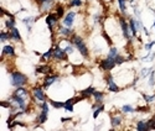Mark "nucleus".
<instances>
[{
    "instance_id": "obj_1",
    "label": "nucleus",
    "mask_w": 155,
    "mask_h": 131,
    "mask_svg": "<svg viewBox=\"0 0 155 131\" xmlns=\"http://www.w3.org/2000/svg\"><path fill=\"white\" fill-rule=\"evenodd\" d=\"M71 41H72V43L74 45V47L80 51V53H81L84 58H87V57H88V55H89V51H88V47L86 46V43L83 42L82 37H81V36H78V35H72Z\"/></svg>"
},
{
    "instance_id": "obj_2",
    "label": "nucleus",
    "mask_w": 155,
    "mask_h": 131,
    "mask_svg": "<svg viewBox=\"0 0 155 131\" xmlns=\"http://www.w3.org/2000/svg\"><path fill=\"white\" fill-rule=\"evenodd\" d=\"M10 83L12 87L19 88V87H24L28 83V78L25 74L20 73V72H12L10 74Z\"/></svg>"
},
{
    "instance_id": "obj_3",
    "label": "nucleus",
    "mask_w": 155,
    "mask_h": 131,
    "mask_svg": "<svg viewBox=\"0 0 155 131\" xmlns=\"http://www.w3.org/2000/svg\"><path fill=\"white\" fill-rule=\"evenodd\" d=\"M115 66H117V63H115V58H112V57H107V58H104V59H102L101 61V63H99V67H101V69H103V71H106V72H109V71H112Z\"/></svg>"
},
{
    "instance_id": "obj_4",
    "label": "nucleus",
    "mask_w": 155,
    "mask_h": 131,
    "mask_svg": "<svg viewBox=\"0 0 155 131\" xmlns=\"http://www.w3.org/2000/svg\"><path fill=\"white\" fill-rule=\"evenodd\" d=\"M48 103L47 101H44L41 103V113L37 117V124H44L47 121V117H48Z\"/></svg>"
},
{
    "instance_id": "obj_5",
    "label": "nucleus",
    "mask_w": 155,
    "mask_h": 131,
    "mask_svg": "<svg viewBox=\"0 0 155 131\" xmlns=\"http://www.w3.org/2000/svg\"><path fill=\"white\" fill-rule=\"evenodd\" d=\"M52 58L55 61H66L67 59V53L64 52V50L60 45H56L55 48H54V56H52Z\"/></svg>"
},
{
    "instance_id": "obj_6",
    "label": "nucleus",
    "mask_w": 155,
    "mask_h": 131,
    "mask_svg": "<svg viewBox=\"0 0 155 131\" xmlns=\"http://www.w3.org/2000/svg\"><path fill=\"white\" fill-rule=\"evenodd\" d=\"M119 25L122 27V32H123L124 38H125V40H128V41H130L133 38V36H132L130 31H129V24L125 21L124 18H119Z\"/></svg>"
},
{
    "instance_id": "obj_7",
    "label": "nucleus",
    "mask_w": 155,
    "mask_h": 131,
    "mask_svg": "<svg viewBox=\"0 0 155 131\" xmlns=\"http://www.w3.org/2000/svg\"><path fill=\"white\" fill-rule=\"evenodd\" d=\"M58 19L60 18L56 14H52V12H50V14L46 16V24H47V26H48V29H50L51 32L54 31L55 26L58 24Z\"/></svg>"
},
{
    "instance_id": "obj_8",
    "label": "nucleus",
    "mask_w": 155,
    "mask_h": 131,
    "mask_svg": "<svg viewBox=\"0 0 155 131\" xmlns=\"http://www.w3.org/2000/svg\"><path fill=\"white\" fill-rule=\"evenodd\" d=\"M32 94H34V98L37 100V101H40V103H44L46 101V95L44 93V87H35L32 89Z\"/></svg>"
},
{
    "instance_id": "obj_9",
    "label": "nucleus",
    "mask_w": 155,
    "mask_h": 131,
    "mask_svg": "<svg viewBox=\"0 0 155 131\" xmlns=\"http://www.w3.org/2000/svg\"><path fill=\"white\" fill-rule=\"evenodd\" d=\"M106 81H107V85H108V90H109V91H113V93H117V91H119V87L115 84L113 77H112L110 74L107 75Z\"/></svg>"
},
{
    "instance_id": "obj_10",
    "label": "nucleus",
    "mask_w": 155,
    "mask_h": 131,
    "mask_svg": "<svg viewBox=\"0 0 155 131\" xmlns=\"http://www.w3.org/2000/svg\"><path fill=\"white\" fill-rule=\"evenodd\" d=\"M74 18H76V12L74 11H70L63 19V25L66 26V27H72V25L74 22Z\"/></svg>"
},
{
    "instance_id": "obj_11",
    "label": "nucleus",
    "mask_w": 155,
    "mask_h": 131,
    "mask_svg": "<svg viewBox=\"0 0 155 131\" xmlns=\"http://www.w3.org/2000/svg\"><path fill=\"white\" fill-rule=\"evenodd\" d=\"M58 81V77L57 75H47L45 79H44V89H47V88H50L51 85H52L54 83H56Z\"/></svg>"
},
{
    "instance_id": "obj_12",
    "label": "nucleus",
    "mask_w": 155,
    "mask_h": 131,
    "mask_svg": "<svg viewBox=\"0 0 155 131\" xmlns=\"http://www.w3.org/2000/svg\"><path fill=\"white\" fill-rule=\"evenodd\" d=\"M12 94H15V95H18L20 98H24V99H26V100L29 98V91H28L26 88H24V87H19L18 89H15V91Z\"/></svg>"
},
{
    "instance_id": "obj_13",
    "label": "nucleus",
    "mask_w": 155,
    "mask_h": 131,
    "mask_svg": "<svg viewBox=\"0 0 155 131\" xmlns=\"http://www.w3.org/2000/svg\"><path fill=\"white\" fill-rule=\"evenodd\" d=\"M9 32H10V38H11V40H14L16 42H20L21 41L20 32H19V30L16 27H12L11 30H9Z\"/></svg>"
},
{
    "instance_id": "obj_14",
    "label": "nucleus",
    "mask_w": 155,
    "mask_h": 131,
    "mask_svg": "<svg viewBox=\"0 0 155 131\" xmlns=\"http://www.w3.org/2000/svg\"><path fill=\"white\" fill-rule=\"evenodd\" d=\"M129 31H130V34H132L133 37H135L137 34H138V29H137V26H135V19L134 18L129 19Z\"/></svg>"
},
{
    "instance_id": "obj_15",
    "label": "nucleus",
    "mask_w": 155,
    "mask_h": 131,
    "mask_svg": "<svg viewBox=\"0 0 155 131\" xmlns=\"http://www.w3.org/2000/svg\"><path fill=\"white\" fill-rule=\"evenodd\" d=\"M3 56H15L14 46H11V45L4 46V48H3Z\"/></svg>"
},
{
    "instance_id": "obj_16",
    "label": "nucleus",
    "mask_w": 155,
    "mask_h": 131,
    "mask_svg": "<svg viewBox=\"0 0 155 131\" xmlns=\"http://www.w3.org/2000/svg\"><path fill=\"white\" fill-rule=\"evenodd\" d=\"M34 22H35V18H34V16H29V18L22 19V24H24V25H26V27H28V31H29V32H30L31 29H32Z\"/></svg>"
},
{
    "instance_id": "obj_17",
    "label": "nucleus",
    "mask_w": 155,
    "mask_h": 131,
    "mask_svg": "<svg viewBox=\"0 0 155 131\" xmlns=\"http://www.w3.org/2000/svg\"><path fill=\"white\" fill-rule=\"evenodd\" d=\"M94 93V88L93 87H88L87 89H83L80 91V94L83 97V98H88V97H91L92 94Z\"/></svg>"
},
{
    "instance_id": "obj_18",
    "label": "nucleus",
    "mask_w": 155,
    "mask_h": 131,
    "mask_svg": "<svg viewBox=\"0 0 155 131\" xmlns=\"http://www.w3.org/2000/svg\"><path fill=\"white\" fill-rule=\"evenodd\" d=\"M123 121V117L122 116H112V119H110V124L113 127H118Z\"/></svg>"
},
{
    "instance_id": "obj_19",
    "label": "nucleus",
    "mask_w": 155,
    "mask_h": 131,
    "mask_svg": "<svg viewBox=\"0 0 155 131\" xmlns=\"http://www.w3.org/2000/svg\"><path fill=\"white\" fill-rule=\"evenodd\" d=\"M137 130H138V131H148V130H150V129H149V125H148V121L140 120V121L137 124Z\"/></svg>"
},
{
    "instance_id": "obj_20",
    "label": "nucleus",
    "mask_w": 155,
    "mask_h": 131,
    "mask_svg": "<svg viewBox=\"0 0 155 131\" xmlns=\"http://www.w3.org/2000/svg\"><path fill=\"white\" fill-rule=\"evenodd\" d=\"M54 48H55V47H51L45 55L41 56V61H42V62H45V61H50L51 58H52V56H54Z\"/></svg>"
},
{
    "instance_id": "obj_21",
    "label": "nucleus",
    "mask_w": 155,
    "mask_h": 131,
    "mask_svg": "<svg viewBox=\"0 0 155 131\" xmlns=\"http://www.w3.org/2000/svg\"><path fill=\"white\" fill-rule=\"evenodd\" d=\"M92 95H93V98H94V101H96V103H99V104H102V101H103V98H104V94H103L102 91L94 90V93H93Z\"/></svg>"
},
{
    "instance_id": "obj_22",
    "label": "nucleus",
    "mask_w": 155,
    "mask_h": 131,
    "mask_svg": "<svg viewBox=\"0 0 155 131\" xmlns=\"http://www.w3.org/2000/svg\"><path fill=\"white\" fill-rule=\"evenodd\" d=\"M36 72H37V73H44V74H48V73L51 72V67H50V66H46V64H44V66H40V67H37V68H36Z\"/></svg>"
},
{
    "instance_id": "obj_23",
    "label": "nucleus",
    "mask_w": 155,
    "mask_h": 131,
    "mask_svg": "<svg viewBox=\"0 0 155 131\" xmlns=\"http://www.w3.org/2000/svg\"><path fill=\"white\" fill-rule=\"evenodd\" d=\"M15 24H16V21H15V19H14V16L9 18L8 20H5V27H6L8 30H11L12 27H15Z\"/></svg>"
},
{
    "instance_id": "obj_24",
    "label": "nucleus",
    "mask_w": 155,
    "mask_h": 131,
    "mask_svg": "<svg viewBox=\"0 0 155 131\" xmlns=\"http://www.w3.org/2000/svg\"><path fill=\"white\" fill-rule=\"evenodd\" d=\"M58 32H60V35H62V36H66V37L72 35V30H71V27H62V26H60Z\"/></svg>"
},
{
    "instance_id": "obj_25",
    "label": "nucleus",
    "mask_w": 155,
    "mask_h": 131,
    "mask_svg": "<svg viewBox=\"0 0 155 131\" xmlns=\"http://www.w3.org/2000/svg\"><path fill=\"white\" fill-rule=\"evenodd\" d=\"M52 3H54V2H47V3L41 4V5H40V10H41L42 12H45V11H50L51 8H52Z\"/></svg>"
},
{
    "instance_id": "obj_26",
    "label": "nucleus",
    "mask_w": 155,
    "mask_h": 131,
    "mask_svg": "<svg viewBox=\"0 0 155 131\" xmlns=\"http://www.w3.org/2000/svg\"><path fill=\"white\" fill-rule=\"evenodd\" d=\"M127 2L128 0H118V5H119V10L122 14L127 12Z\"/></svg>"
},
{
    "instance_id": "obj_27",
    "label": "nucleus",
    "mask_w": 155,
    "mask_h": 131,
    "mask_svg": "<svg viewBox=\"0 0 155 131\" xmlns=\"http://www.w3.org/2000/svg\"><path fill=\"white\" fill-rule=\"evenodd\" d=\"M51 105H52L55 109H61V108H64V103H62V101H55V100H52V99H50V101H48Z\"/></svg>"
},
{
    "instance_id": "obj_28",
    "label": "nucleus",
    "mask_w": 155,
    "mask_h": 131,
    "mask_svg": "<svg viewBox=\"0 0 155 131\" xmlns=\"http://www.w3.org/2000/svg\"><path fill=\"white\" fill-rule=\"evenodd\" d=\"M63 14H64V8H63V5H61V4L56 5V15L61 19V18L63 16Z\"/></svg>"
},
{
    "instance_id": "obj_29",
    "label": "nucleus",
    "mask_w": 155,
    "mask_h": 131,
    "mask_svg": "<svg viewBox=\"0 0 155 131\" xmlns=\"http://www.w3.org/2000/svg\"><path fill=\"white\" fill-rule=\"evenodd\" d=\"M103 110H104V105H103V104H99L98 108H96V109H94V113H93V117H94V119H97L98 115H99Z\"/></svg>"
},
{
    "instance_id": "obj_30",
    "label": "nucleus",
    "mask_w": 155,
    "mask_h": 131,
    "mask_svg": "<svg viewBox=\"0 0 155 131\" xmlns=\"http://www.w3.org/2000/svg\"><path fill=\"white\" fill-rule=\"evenodd\" d=\"M155 58V52H149V53L141 58V61H144V62H151L153 59Z\"/></svg>"
},
{
    "instance_id": "obj_31",
    "label": "nucleus",
    "mask_w": 155,
    "mask_h": 131,
    "mask_svg": "<svg viewBox=\"0 0 155 131\" xmlns=\"http://www.w3.org/2000/svg\"><path fill=\"white\" fill-rule=\"evenodd\" d=\"M153 71H154V68H143V69H141V72H140V77H141V78H145V77H148Z\"/></svg>"
},
{
    "instance_id": "obj_32",
    "label": "nucleus",
    "mask_w": 155,
    "mask_h": 131,
    "mask_svg": "<svg viewBox=\"0 0 155 131\" xmlns=\"http://www.w3.org/2000/svg\"><path fill=\"white\" fill-rule=\"evenodd\" d=\"M10 40V32H6V31H2V35H0V41H8Z\"/></svg>"
},
{
    "instance_id": "obj_33",
    "label": "nucleus",
    "mask_w": 155,
    "mask_h": 131,
    "mask_svg": "<svg viewBox=\"0 0 155 131\" xmlns=\"http://www.w3.org/2000/svg\"><path fill=\"white\" fill-rule=\"evenodd\" d=\"M108 56L112 57V58H115V57L118 56V50L115 48V47H112V48L109 50V52H108Z\"/></svg>"
},
{
    "instance_id": "obj_34",
    "label": "nucleus",
    "mask_w": 155,
    "mask_h": 131,
    "mask_svg": "<svg viewBox=\"0 0 155 131\" xmlns=\"http://www.w3.org/2000/svg\"><path fill=\"white\" fill-rule=\"evenodd\" d=\"M122 111H123V113H134L135 109H134L132 105H123V107H122Z\"/></svg>"
},
{
    "instance_id": "obj_35",
    "label": "nucleus",
    "mask_w": 155,
    "mask_h": 131,
    "mask_svg": "<svg viewBox=\"0 0 155 131\" xmlns=\"http://www.w3.org/2000/svg\"><path fill=\"white\" fill-rule=\"evenodd\" d=\"M83 2L82 0H70V6H82Z\"/></svg>"
},
{
    "instance_id": "obj_36",
    "label": "nucleus",
    "mask_w": 155,
    "mask_h": 131,
    "mask_svg": "<svg viewBox=\"0 0 155 131\" xmlns=\"http://www.w3.org/2000/svg\"><path fill=\"white\" fill-rule=\"evenodd\" d=\"M143 98H144L145 101L149 103V104L155 101V94H154V95H147V94H143Z\"/></svg>"
},
{
    "instance_id": "obj_37",
    "label": "nucleus",
    "mask_w": 155,
    "mask_h": 131,
    "mask_svg": "<svg viewBox=\"0 0 155 131\" xmlns=\"http://www.w3.org/2000/svg\"><path fill=\"white\" fill-rule=\"evenodd\" d=\"M155 73H154V71L149 74V85L150 87H154V84H155V75H154Z\"/></svg>"
},
{
    "instance_id": "obj_38",
    "label": "nucleus",
    "mask_w": 155,
    "mask_h": 131,
    "mask_svg": "<svg viewBox=\"0 0 155 131\" xmlns=\"http://www.w3.org/2000/svg\"><path fill=\"white\" fill-rule=\"evenodd\" d=\"M64 110H67V111H70V113H72L73 111V104L72 103H64V108H63Z\"/></svg>"
},
{
    "instance_id": "obj_39",
    "label": "nucleus",
    "mask_w": 155,
    "mask_h": 131,
    "mask_svg": "<svg viewBox=\"0 0 155 131\" xmlns=\"http://www.w3.org/2000/svg\"><path fill=\"white\" fill-rule=\"evenodd\" d=\"M127 59L123 57V56H117V57H115V63H117V64H122V63H124Z\"/></svg>"
},
{
    "instance_id": "obj_40",
    "label": "nucleus",
    "mask_w": 155,
    "mask_h": 131,
    "mask_svg": "<svg viewBox=\"0 0 155 131\" xmlns=\"http://www.w3.org/2000/svg\"><path fill=\"white\" fill-rule=\"evenodd\" d=\"M154 45H155V41H151V42H149V43H147V45L144 46V50L148 51V52H151V48H153Z\"/></svg>"
},
{
    "instance_id": "obj_41",
    "label": "nucleus",
    "mask_w": 155,
    "mask_h": 131,
    "mask_svg": "<svg viewBox=\"0 0 155 131\" xmlns=\"http://www.w3.org/2000/svg\"><path fill=\"white\" fill-rule=\"evenodd\" d=\"M103 37H104V38H106V40H107V42H108L109 45L112 43V41H110V37H109V36H108V35H107L106 32H103Z\"/></svg>"
},
{
    "instance_id": "obj_42",
    "label": "nucleus",
    "mask_w": 155,
    "mask_h": 131,
    "mask_svg": "<svg viewBox=\"0 0 155 131\" xmlns=\"http://www.w3.org/2000/svg\"><path fill=\"white\" fill-rule=\"evenodd\" d=\"M135 111H148V108H145V107H138L135 109Z\"/></svg>"
},
{
    "instance_id": "obj_43",
    "label": "nucleus",
    "mask_w": 155,
    "mask_h": 131,
    "mask_svg": "<svg viewBox=\"0 0 155 131\" xmlns=\"http://www.w3.org/2000/svg\"><path fill=\"white\" fill-rule=\"evenodd\" d=\"M47 2H54V0H37V3L40 4V5L44 4V3H47Z\"/></svg>"
},
{
    "instance_id": "obj_44",
    "label": "nucleus",
    "mask_w": 155,
    "mask_h": 131,
    "mask_svg": "<svg viewBox=\"0 0 155 131\" xmlns=\"http://www.w3.org/2000/svg\"><path fill=\"white\" fill-rule=\"evenodd\" d=\"M70 120V117H62V119H61V121L62 123H64V121H68Z\"/></svg>"
},
{
    "instance_id": "obj_45",
    "label": "nucleus",
    "mask_w": 155,
    "mask_h": 131,
    "mask_svg": "<svg viewBox=\"0 0 155 131\" xmlns=\"http://www.w3.org/2000/svg\"><path fill=\"white\" fill-rule=\"evenodd\" d=\"M154 119H155V117H154Z\"/></svg>"
}]
</instances>
